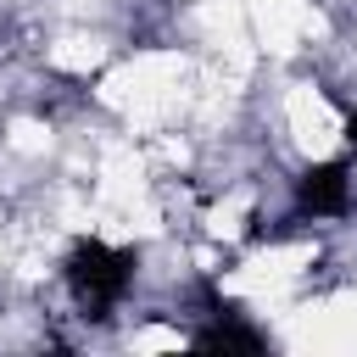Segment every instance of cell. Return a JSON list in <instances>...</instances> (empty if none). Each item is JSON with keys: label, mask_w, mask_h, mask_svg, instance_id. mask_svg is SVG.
I'll use <instances>...</instances> for the list:
<instances>
[{"label": "cell", "mask_w": 357, "mask_h": 357, "mask_svg": "<svg viewBox=\"0 0 357 357\" xmlns=\"http://www.w3.org/2000/svg\"><path fill=\"white\" fill-rule=\"evenodd\" d=\"M134 279H139V251L112 245V240H95V234L73 240L67 257H61V296L73 301L78 318H95V324L112 318L128 301Z\"/></svg>", "instance_id": "cell-1"}]
</instances>
